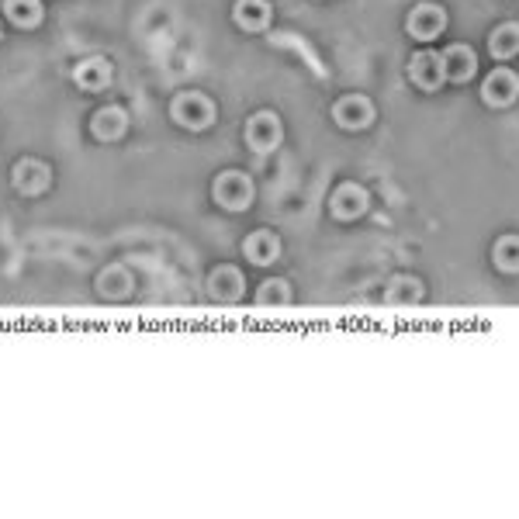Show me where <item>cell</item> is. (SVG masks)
<instances>
[{"mask_svg": "<svg viewBox=\"0 0 519 519\" xmlns=\"http://www.w3.org/2000/svg\"><path fill=\"white\" fill-rule=\"evenodd\" d=\"M170 118L187 132H205L215 125L218 111H215V101L208 94H198V90H184V94L173 97L170 104Z\"/></svg>", "mask_w": 519, "mask_h": 519, "instance_id": "1", "label": "cell"}, {"mask_svg": "<svg viewBox=\"0 0 519 519\" xmlns=\"http://www.w3.org/2000/svg\"><path fill=\"white\" fill-rule=\"evenodd\" d=\"M212 198L225 212H243L253 201V180L243 170H222L212 184Z\"/></svg>", "mask_w": 519, "mask_h": 519, "instance_id": "2", "label": "cell"}, {"mask_svg": "<svg viewBox=\"0 0 519 519\" xmlns=\"http://www.w3.org/2000/svg\"><path fill=\"white\" fill-rule=\"evenodd\" d=\"M281 139H284V129L274 111H257V115H250V122H246V146H250L253 153L257 156L274 153V149L281 146Z\"/></svg>", "mask_w": 519, "mask_h": 519, "instance_id": "3", "label": "cell"}, {"mask_svg": "<svg viewBox=\"0 0 519 519\" xmlns=\"http://www.w3.org/2000/svg\"><path fill=\"white\" fill-rule=\"evenodd\" d=\"M409 80H412V84H416L419 90H426V94H433V90H440L443 84H447V73H443L440 52L419 49L416 56L409 59Z\"/></svg>", "mask_w": 519, "mask_h": 519, "instance_id": "4", "label": "cell"}, {"mask_svg": "<svg viewBox=\"0 0 519 519\" xmlns=\"http://www.w3.org/2000/svg\"><path fill=\"white\" fill-rule=\"evenodd\" d=\"M11 180H14V187L25 194V198H39V194L49 191L52 170H49V163H42V160H35V156H28V160L14 163Z\"/></svg>", "mask_w": 519, "mask_h": 519, "instance_id": "5", "label": "cell"}, {"mask_svg": "<svg viewBox=\"0 0 519 519\" xmlns=\"http://www.w3.org/2000/svg\"><path fill=\"white\" fill-rule=\"evenodd\" d=\"M333 122L346 132H360L374 122V104L364 94H346L333 104Z\"/></svg>", "mask_w": 519, "mask_h": 519, "instance_id": "6", "label": "cell"}, {"mask_svg": "<svg viewBox=\"0 0 519 519\" xmlns=\"http://www.w3.org/2000/svg\"><path fill=\"white\" fill-rule=\"evenodd\" d=\"M111 80H115V66H111L104 56H87L73 66V84H77L80 90H87V94H101V90H108Z\"/></svg>", "mask_w": 519, "mask_h": 519, "instance_id": "7", "label": "cell"}, {"mask_svg": "<svg viewBox=\"0 0 519 519\" xmlns=\"http://www.w3.org/2000/svg\"><path fill=\"white\" fill-rule=\"evenodd\" d=\"M405 28H409V35L416 42H433L447 28V11L440 4H416L409 21H405Z\"/></svg>", "mask_w": 519, "mask_h": 519, "instance_id": "8", "label": "cell"}, {"mask_svg": "<svg viewBox=\"0 0 519 519\" xmlns=\"http://www.w3.org/2000/svg\"><path fill=\"white\" fill-rule=\"evenodd\" d=\"M367 208H371V194L360 184H350V180L336 187L333 198H329V212L340 218V222H353V218H360Z\"/></svg>", "mask_w": 519, "mask_h": 519, "instance_id": "9", "label": "cell"}, {"mask_svg": "<svg viewBox=\"0 0 519 519\" xmlns=\"http://www.w3.org/2000/svg\"><path fill=\"white\" fill-rule=\"evenodd\" d=\"M481 97L492 108H509L519 97V77L513 70H492L485 77V84H481Z\"/></svg>", "mask_w": 519, "mask_h": 519, "instance_id": "10", "label": "cell"}, {"mask_svg": "<svg viewBox=\"0 0 519 519\" xmlns=\"http://www.w3.org/2000/svg\"><path fill=\"white\" fill-rule=\"evenodd\" d=\"M90 132H94V139H101V142H118L125 132H129V115H125V108H118V104H108V108L94 111Z\"/></svg>", "mask_w": 519, "mask_h": 519, "instance_id": "11", "label": "cell"}, {"mask_svg": "<svg viewBox=\"0 0 519 519\" xmlns=\"http://www.w3.org/2000/svg\"><path fill=\"white\" fill-rule=\"evenodd\" d=\"M440 59H443V73H447V80H454V84H468L478 70V59L468 45H447V49L440 52Z\"/></svg>", "mask_w": 519, "mask_h": 519, "instance_id": "12", "label": "cell"}, {"mask_svg": "<svg viewBox=\"0 0 519 519\" xmlns=\"http://www.w3.org/2000/svg\"><path fill=\"white\" fill-rule=\"evenodd\" d=\"M205 288L215 302H239V295H243V274L236 267H229V263H222V267H215L208 274Z\"/></svg>", "mask_w": 519, "mask_h": 519, "instance_id": "13", "label": "cell"}, {"mask_svg": "<svg viewBox=\"0 0 519 519\" xmlns=\"http://www.w3.org/2000/svg\"><path fill=\"white\" fill-rule=\"evenodd\" d=\"M277 253H281V239H277L270 229H257V232H250V236L243 239V257L250 263H257V267L274 263Z\"/></svg>", "mask_w": 519, "mask_h": 519, "instance_id": "14", "label": "cell"}, {"mask_svg": "<svg viewBox=\"0 0 519 519\" xmlns=\"http://www.w3.org/2000/svg\"><path fill=\"white\" fill-rule=\"evenodd\" d=\"M232 18L243 32H263L274 18V11H270V0H236Z\"/></svg>", "mask_w": 519, "mask_h": 519, "instance_id": "15", "label": "cell"}, {"mask_svg": "<svg viewBox=\"0 0 519 519\" xmlns=\"http://www.w3.org/2000/svg\"><path fill=\"white\" fill-rule=\"evenodd\" d=\"M4 14L11 18V25L18 28H39L42 25V0H4Z\"/></svg>", "mask_w": 519, "mask_h": 519, "instance_id": "16", "label": "cell"}, {"mask_svg": "<svg viewBox=\"0 0 519 519\" xmlns=\"http://www.w3.org/2000/svg\"><path fill=\"white\" fill-rule=\"evenodd\" d=\"M488 52H492L495 59H509L519 52V25L516 21H506V25H499L492 32V39H488Z\"/></svg>", "mask_w": 519, "mask_h": 519, "instance_id": "17", "label": "cell"}, {"mask_svg": "<svg viewBox=\"0 0 519 519\" xmlns=\"http://www.w3.org/2000/svg\"><path fill=\"white\" fill-rule=\"evenodd\" d=\"M492 260L502 274H519V236H499L492 246Z\"/></svg>", "mask_w": 519, "mask_h": 519, "instance_id": "18", "label": "cell"}, {"mask_svg": "<svg viewBox=\"0 0 519 519\" xmlns=\"http://www.w3.org/2000/svg\"><path fill=\"white\" fill-rule=\"evenodd\" d=\"M291 302V284L281 281V277H274V281L260 284V295H257V305L260 308H281Z\"/></svg>", "mask_w": 519, "mask_h": 519, "instance_id": "19", "label": "cell"}, {"mask_svg": "<svg viewBox=\"0 0 519 519\" xmlns=\"http://www.w3.org/2000/svg\"><path fill=\"white\" fill-rule=\"evenodd\" d=\"M97 284H101V295H108V298H118V295L129 291V277H125L122 267H108Z\"/></svg>", "mask_w": 519, "mask_h": 519, "instance_id": "20", "label": "cell"}, {"mask_svg": "<svg viewBox=\"0 0 519 519\" xmlns=\"http://www.w3.org/2000/svg\"><path fill=\"white\" fill-rule=\"evenodd\" d=\"M388 295H391V302H419L423 284H419L416 277H398V281H391Z\"/></svg>", "mask_w": 519, "mask_h": 519, "instance_id": "21", "label": "cell"}]
</instances>
